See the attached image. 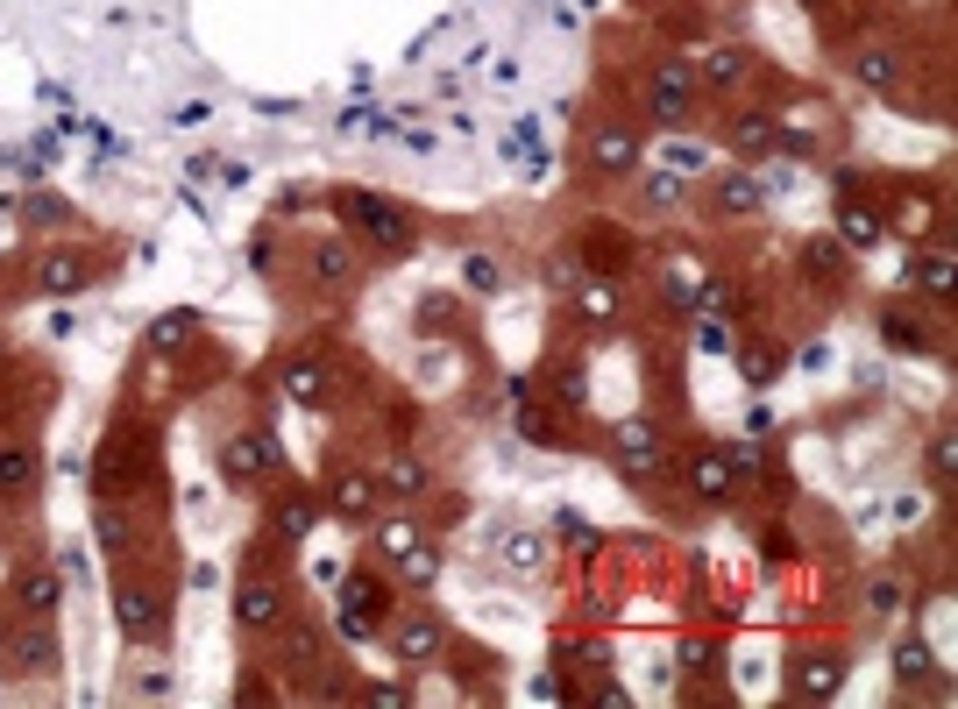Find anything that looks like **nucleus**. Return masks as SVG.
<instances>
[{
  "label": "nucleus",
  "instance_id": "17",
  "mask_svg": "<svg viewBox=\"0 0 958 709\" xmlns=\"http://www.w3.org/2000/svg\"><path fill=\"white\" fill-rule=\"evenodd\" d=\"M377 490H391L398 504H412V496H427V490H433V469H427V462H412V454H391V462L377 469Z\"/></svg>",
  "mask_w": 958,
  "mask_h": 709
},
{
  "label": "nucleus",
  "instance_id": "21",
  "mask_svg": "<svg viewBox=\"0 0 958 709\" xmlns=\"http://www.w3.org/2000/svg\"><path fill=\"white\" fill-rule=\"evenodd\" d=\"M688 71H696L703 86H717V92H724V86H739V79H745V50H739V43H711Z\"/></svg>",
  "mask_w": 958,
  "mask_h": 709
},
{
  "label": "nucleus",
  "instance_id": "10",
  "mask_svg": "<svg viewBox=\"0 0 958 709\" xmlns=\"http://www.w3.org/2000/svg\"><path fill=\"white\" fill-rule=\"evenodd\" d=\"M789 688H795V702H831L838 688H845V660H838V653H810V660H795Z\"/></svg>",
  "mask_w": 958,
  "mask_h": 709
},
{
  "label": "nucleus",
  "instance_id": "30",
  "mask_svg": "<svg viewBox=\"0 0 958 709\" xmlns=\"http://www.w3.org/2000/svg\"><path fill=\"white\" fill-rule=\"evenodd\" d=\"M880 341L902 348V355H930V334H923V319H916V313H880Z\"/></svg>",
  "mask_w": 958,
  "mask_h": 709
},
{
  "label": "nucleus",
  "instance_id": "3",
  "mask_svg": "<svg viewBox=\"0 0 958 709\" xmlns=\"http://www.w3.org/2000/svg\"><path fill=\"white\" fill-rule=\"evenodd\" d=\"M646 114H654L661 128H688V114H696V71H688L682 57L654 65V79H646Z\"/></svg>",
  "mask_w": 958,
  "mask_h": 709
},
{
  "label": "nucleus",
  "instance_id": "6",
  "mask_svg": "<svg viewBox=\"0 0 958 709\" xmlns=\"http://www.w3.org/2000/svg\"><path fill=\"white\" fill-rule=\"evenodd\" d=\"M391 646H398V660H405V667H427L440 646H448V624H440L433 610H405V618L391 624Z\"/></svg>",
  "mask_w": 958,
  "mask_h": 709
},
{
  "label": "nucleus",
  "instance_id": "24",
  "mask_svg": "<svg viewBox=\"0 0 958 709\" xmlns=\"http://www.w3.org/2000/svg\"><path fill=\"white\" fill-rule=\"evenodd\" d=\"M838 235H845V248H873V242H888V220L867 199H852V206H838Z\"/></svg>",
  "mask_w": 958,
  "mask_h": 709
},
{
  "label": "nucleus",
  "instance_id": "1",
  "mask_svg": "<svg viewBox=\"0 0 958 709\" xmlns=\"http://www.w3.org/2000/svg\"><path fill=\"white\" fill-rule=\"evenodd\" d=\"M334 206H341V220H349L362 242L383 248V256H405V248H412V220H405V206H398V199H377V191H341Z\"/></svg>",
  "mask_w": 958,
  "mask_h": 709
},
{
  "label": "nucleus",
  "instance_id": "5",
  "mask_svg": "<svg viewBox=\"0 0 958 709\" xmlns=\"http://www.w3.org/2000/svg\"><path fill=\"white\" fill-rule=\"evenodd\" d=\"M114 624H121V639H164V597L143 582H121L114 589Z\"/></svg>",
  "mask_w": 958,
  "mask_h": 709
},
{
  "label": "nucleus",
  "instance_id": "12",
  "mask_svg": "<svg viewBox=\"0 0 958 709\" xmlns=\"http://www.w3.org/2000/svg\"><path fill=\"white\" fill-rule=\"evenodd\" d=\"M313 525H320V496H313V490H284L277 504H271V532H277L284 546L313 540Z\"/></svg>",
  "mask_w": 958,
  "mask_h": 709
},
{
  "label": "nucleus",
  "instance_id": "45",
  "mask_svg": "<svg viewBox=\"0 0 958 709\" xmlns=\"http://www.w3.org/2000/svg\"><path fill=\"white\" fill-rule=\"evenodd\" d=\"M313 646H320V631H313V624H292V631H284V660H292V667H299V660H313Z\"/></svg>",
  "mask_w": 958,
  "mask_h": 709
},
{
  "label": "nucleus",
  "instance_id": "46",
  "mask_svg": "<svg viewBox=\"0 0 958 709\" xmlns=\"http://www.w3.org/2000/svg\"><path fill=\"white\" fill-rule=\"evenodd\" d=\"M334 610H341V603H334ZM334 631H341L349 646H370V639H377V624H370V618H355V610H341V618H334Z\"/></svg>",
  "mask_w": 958,
  "mask_h": 709
},
{
  "label": "nucleus",
  "instance_id": "40",
  "mask_svg": "<svg viewBox=\"0 0 958 709\" xmlns=\"http://www.w3.org/2000/svg\"><path fill=\"white\" fill-rule=\"evenodd\" d=\"M923 469H930V483H945V490H951V475H958V440H951V433H937V440H930Z\"/></svg>",
  "mask_w": 958,
  "mask_h": 709
},
{
  "label": "nucleus",
  "instance_id": "37",
  "mask_svg": "<svg viewBox=\"0 0 958 709\" xmlns=\"http://www.w3.org/2000/svg\"><path fill=\"white\" fill-rule=\"evenodd\" d=\"M313 270L328 277V284H349V277H355V256H349V242H328V248H313Z\"/></svg>",
  "mask_w": 958,
  "mask_h": 709
},
{
  "label": "nucleus",
  "instance_id": "23",
  "mask_svg": "<svg viewBox=\"0 0 958 709\" xmlns=\"http://www.w3.org/2000/svg\"><path fill=\"white\" fill-rule=\"evenodd\" d=\"M391 561H398V582H405L412 589V597H433V582H440V553L433 546H405V553H391Z\"/></svg>",
  "mask_w": 958,
  "mask_h": 709
},
{
  "label": "nucleus",
  "instance_id": "2",
  "mask_svg": "<svg viewBox=\"0 0 958 709\" xmlns=\"http://www.w3.org/2000/svg\"><path fill=\"white\" fill-rule=\"evenodd\" d=\"M610 454H618V469L632 475V483H661L667 475V433L654 426V418H625V426L610 433Z\"/></svg>",
  "mask_w": 958,
  "mask_h": 709
},
{
  "label": "nucleus",
  "instance_id": "33",
  "mask_svg": "<svg viewBox=\"0 0 958 709\" xmlns=\"http://www.w3.org/2000/svg\"><path fill=\"white\" fill-rule=\"evenodd\" d=\"M462 292L497 298V292H505V263H497V256H469V263H462Z\"/></svg>",
  "mask_w": 958,
  "mask_h": 709
},
{
  "label": "nucleus",
  "instance_id": "9",
  "mask_svg": "<svg viewBox=\"0 0 958 709\" xmlns=\"http://www.w3.org/2000/svg\"><path fill=\"white\" fill-rule=\"evenodd\" d=\"M639 157H646V142L632 136V128H597V136H589V164L604 170V178H625V170H639Z\"/></svg>",
  "mask_w": 958,
  "mask_h": 709
},
{
  "label": "nucleus",
  "instance_id": "42",
  "mask_svg": "<svg viewBox=\"0 0 958 709\" xmlns=\"http://www.w3.org/2000/svg\"><path fill=\"white\" fill-rule=\"evenodd\" d=\"M519 433L532 440V447H554V440H561V426H554L540 405H526V412H519Z\"/></svg>",
  "mask_w": 958,
  "mask_h": 709
},
{
  "label": "nucleus",
  "instance_id": "11",
  "mask_svg": "<svg viewBox=\"0 0 958 709\" xmlns=\"http://www.w3.org/2000/svg\"><path fill=\"white\" fill-rule=\"evenodd\" d=\"M732 469H724V447H696L688 454V496L696 504H732Z\"/></svg>",
  "mask_w": 958,
  "mask_h": 709
},
{
  "label": "nucleus",
  "instance_id": "35",
  "mask_svg": "<svg viewBox=\"0 0 958 709\" xmlns=\"http://www.w3.org/2000/svg\"><path fill=\"white\" fill-rule=\"evenodd\" d=\"M92 540H100L107 553H121V546H128V519H121V504H92Z\"/></svg>",
  "mask_w": 958,
  "mask_h": 709
},
{
  "label": "nucleus",
  "instance_id": "8",
  "mask_svg": "<svg viewBox=\"0 0 958 709\" xmlns=\"http://www.w3.org/2000/svg\"><path fill=\"white\" fill-rule=\"evenodd\" d=\"M711 199H717L724 220H753V214H766V178H753V170H724V178L711 185Z\"/></svg>",
  "mask_w": 958,
  "mask_h": 709
},
{
  "label": "nucleus",
  "instance_id": "22",
  "mask_svg": "<svg viewBox=\"0 0 958 709\" xmlns=\"http://www.w3.org/2000/svg\"><path fill=\"white\" fill-rule=\"evenodd\" d=\"M341 610H355V618L383 624V610H391V589H383L377 574H349V582H341Z\"/></svg>",
  "mask_w": 958,
  "mask_h": 709
},
{
  "label": "nucleus",
  "instance_id": "4",
  "mask_svg": "<svg viewBox=\"0 0 958 709\" xmlns=\"http://www.w3.org/2000/svg\"><path fill=\"white\" fill-rule=\"evenodd\" d=\"M271 469H277V447H271L263 433H227V440H221V475H227L235 490H256Z\"/></svg>",
  "mask_w": 958,
  "mask_h": 709
},
{
  "label": "nucleus",
  "instance_id": "39",
  "mask_svg": "<svg viewBox=\"0 0 958 709\" xmlns=\"http://www.w3.org/2000/svg\"><path fill=\"white\" fill-rule=\"evenodd\" d=\"M711 157H717V149H703V142H661V164L675 170V178H682V170H711Z\"/></svg>",
  "mask_w": 958,
  "mask_h": 709
},
{
  "label": "nucleus",
  "instance_id": "50",
  "mask_svg": "<svg viewBox=\"0 0 958 709\" xmlns=\"http://www.w3.org/2000/svg\"><path fill=\"white\" fill-rule=\"evenodd\" d=\"M65 214H71L65 199H29V220H36V227H57V220H65Z\"/></svg>",
  "mask_w": 958,
  "mask_h": 709
},
{
  "label": "nucleus",
  "instance_id": "51",
  "mask_svg": "<svg viewBox=\"0 0 958 709\" xmlns=\"http://www.w3.org/2000/svg\"><path fill=\"white\" fill-rule=\"evenodd\" d=\"M802 8H831V0H802Z\"/></svg>",
  "mask_w": 958,
  "mask_h": 709
},
{
  "label": "nucleus",
  "instance_id": "15",
  "mask_svg": "<svg viewBox=\"0 0 958 709\" xmlns=\"http://www.w3.org/2000/svg\"><path fill=\"white\" fill-rule=\"evenodd\" d=\"M92 284V263L86 256H50V263H36V292L43 298H79Z\"/></svg>",
  "mask_w": 958,
  "mask_h": 709
},
{
  "label": "nucleus",
  "instance_id": "44",
  "mask_svg": "<svg viewBox=\"0 0 958 709\" xmlns=\"http://www.w3.org/2000/svg\"><path fill=\"white\" fill-rule=\"evenodd\" d=\"M696 348H703V355H732V327H724L717 313H703V327H696Z\"/></svg>",
  "mask_w": 958,
  "mask_h": 709
},
{
  "label": "nucleus",
  "instance_id": "48",
  "mask_svg": "<svg viewBox=\"0 0 958 709\" xmlns=\"http://www.w3.org/2000/svg\"><path fill=\"white\" fill-rule=\"evenodd\" d=\"M540 277L554 284V292H575V277H583V263H575V256H554V263H547Z\"/></svg>",
  "mask_w": 958,
  "mask_h": 709
},
{
  "label": "nucleus",
  "instance_id": "47",
  "mask_svg": "<svg viewBox=\"0 0 958 709\" xmlns=\"http://www.w3.org/2000/svg\"><path fill=\"white\" fill-rule=\"evenodd\" d=\"M774 370H781V355H766V348H745V383H774Z\"/></svg>",
  "mask_w": 958,
  "mask_h": 709
},
{
  "label": "nucleus",
  "instance_id": "41",
  "mask_svg": "<svg viewBox=\"0 0 958 709\" xmlns=\"http://www.w3.org/2000/svg\"><path fill=\"white\" fill-rule=\"evenodd\" d=\"M902 597H909L902 574H873V582H867V610H880V618H888V610H902Z\"/></svg>",
  "mask_w": 958,
  "mask_h": 709
},
{
  "label": "nucleus",
  "instance_id": "18",
  "mask_svg": "<svg viewBox=\"0 0 958 709\" xmlns=\"http://www.w3.org/2000/svg\"><path fill=\"white\" fill-rule=\"evenodd\" d=\"M951 277H958V256H951V242L945 248H923V256L909 263V284L923 298H951Z\"/></svg>",
  "mask_w": 958,
  "mask_h": 709
},
{
  "label": "nucleus",
  "instance_id": "27",
  "mask_svg": "<svg viewBox=\"0 0 958 709\" xmlns=\"http://www.w3.org/2000/svg\"><path fill=\"white\" fill-rule=\"evenodd\" d=\"M497 561H505L511 574H540L547 568V540L540 532H505V540H497Z\"/></svg>",
  "mask_w": 958,
  "mask_h": 709
},
{
  "label": "nucleus",
  "instance_id": "19",
  "mask_svg": "<svg viewBox=\"0 0 958 709\" xmlns=\"http://www.w3.org/2000/svg\"><path fill=\"white\" fill-rule=\"evenodd\" d=\"M575 313H583L589 327H610V319H618V284L610 277H575Z\"/></svg>",
  "mask_w": 958,
  "mask_h": 709
},
{
  "label": "nucleus",
  "instance_id": "20",
  "mask_svg": "<svg viewBox=\"0 0 958 709\" xmlns=\"http://www.w3.org/2000/svg\"><path fill=\"white\" fill-rule=\"evenodd\" d=\"M36 475H43V454L29 440H0V490H36Z\"/></svg>",
  "mask_w": 958,
  "mask_h": 709
},
{
  "label": "nucleus",
  "instance_id": "16",
  "mask_svg": "<svg viewBox=\"0 0 958 709\" xmlns=\"http://www.w3.org/2000/svg\"><path fill=\"white\" fill-rule=\"evenodd\" d=\"M774 136H781L774 107H745L732 121V149H739V157H774Z\"/></svg>",
  "mask_w": 958,
  "mask_h": 709
},
{
  "label": "nucleus",
  "instance_id": "28",
  "mask_svg": "<svg viewBox=\"0 0 958 709\" xmlns=\"http://www.w3.org/2000/svg\"><path fill=\"white\" fill-rule=\"evenodd\" d=\"M377 496H383V490H377V475H341V483H334V511L362 525V519L377 511Z\"/></svg>",
  "mask_w": 958,
  "mask_h": 709
},
{
  "label": "nucleus",
  "instance_id": "49",
  "mask_svg": "<svg viewBox=\"0 0 958 709\" xmlns=\"http://www.w3.org/2000/svg\"><path fill=\"white\" fill-rule=\"evenodd\" d=\"M646 199H654V206H675V199H682L675 170H654V178H646Z\"/></svg>",
  "mask_w": 958,
  "mask_h": 709
},
{
  "label": "nucleus",
  "instance_id": "34",
  "mask_svg": "<svg viewBox=\"0 0 958 709\" xmlns=\"http://www.w3.org/2000/svg\"><path fill=\"white\" fill-rule=\"evenodd\" d=\"M930 667H937V660H930V646H923V639H909L902 653H895V681H902V688H923V681H930Z\"/></svg>",
  "mask_w": 958,
  "mask_h": 709
},
{
  "label": "nucleus",
  "instance_id": "43",
  "mask_svg": "<svg viewBox=\"0 0 958 709\" xmlns=\"http://www.w3.org/2000/svg\"><path fill=\"white\" fill-rule=\"evenodd\" d=\"M412 540H419L412 519H383V525H377V553H405Z\"/></svg>",
  "mask_w": 958,
  "mask_h": 709
},
{
  "label": "nucleus",
  "instance_id": "13",
  "mask_svg": "<svg viewBox=\"0 0 958 709\" xmlns=\"http://www.w3.org/2000/svg\"><path fill=\"white\" fill-rule=\"evenodd\" d=\"M57 597H65V574H57L50 561H29L22 574H14V603H22L29 618H50Z\"/></svg>",
  "mask_w": 958,
  "mask_h": 709
},
{
  "label": "nucleus",
  "instance_id": "26",
  "mask_svg": "<svg viewBox=\"0 0 958 709\" xmlns=\"http://www.w3.org/2000/svg\"><path fill=\"white\" fill-rule=\"evenodd\" d=\"M8 660H14V674H57V639L50 631H22L8 646Z\"/></svg>",
  "mask_w": 958,
  "mask_h": 709
},
{
  "label": "nucleus",
  "instance_id": "7",
  "mask_svg": "<svg viewBox=\"0 0 958 709\" xmlns=\"http://www.w3.org/2000/svg\"><path fill=\"white\" fill-rule=\"evenodd\" d=\"M235 624L242 631H277L284 624V589L271 582V574H248V582L235 589Z\"/></svg>",
  "mask_w": 958,
  "mask_h": 709
},
{
  "label": "nucleus",
  "instance_id": "36",
  "mask_svg": "<svg viewBox=\"0 0 958 709\" xmlns=\"http://www.w3.org/2000/svg\"><path fill=\"white\" fill-rule=\"evenodd\" d=\"M930 220H937V206L923 199V191H916V199H902V206H895V235H930Z\"/></svg>",
  "mask_w": 958,
  "mask_h": 709
},
{
  "label": "nucleus",
  "instance_id": "32",
  "mask_svg": "<svg viewBox=\"0 0 958 709\" xmlns=\"http://www.w3.org/2000/svg\"><path fill=\"white\" fill-rule=\"evenodd\" d=\"M724 469H732V483H760V475H766L760 440H724Z\"/></svg>",
  "mask_w": 958,
  "mask_h": 709
},
{
  "label": "nucleus",
  "instance_id": "31",
  "mask_svg": "<svg viewBox=\"0 0 958 709\" xmlns=\"http://www.w3.org/2000/svg\"><path fill=\"white\" fill-rule=\"evenodd\" d=\"M802 263H810V277L817 284H831V292H845V248H838V242H810V248H802Z\"/></svg>",
  "mask_w": 958,
  "mask_h": 709
},
{
  "label": "nucleus",
  "instance_id": "14",
  "mask_svg": "<svg viewBox=\"0 0 958 709\" xmlns=\"http://www.w3.org/2000/svg\"><path fill=\"white\" fill-rule=\"evenodd\" d=\"M852 79L867 86V92H895V86H902V50L859 43V50H852Z\"/></svg>",
  "mask_w": 958,
  "mask_h": 709
},
{
  "label": "nucleus",
  "instance_id": "25",
  "mask_svg": "<svg viewBox=\"0 0 958 709\" xmlns=\"http://www.w3.org/2000/svg\"><path fill=\"white\" fill-rule=\"evenodd\" d=\"M192 334H199V313H185V305H170V313L149 319V348H157V355H178Z\"/></svg>",
  "mask_w": 958,
  "mask_h": 709
},
{
  "label": "nucleus",
  "instance_id": "29",
  "mask_svg": "<svg viewBox=\"0 0 958 709\" xmlns=\"http://www.w3.org/2000/svg\"><path fill=\"white\" fill-rule=\"evenodd\" d=\"M284 391H292V405H320V397H328V362L299 355L292 370H284Z\"/></svg>",
  "mask_w": 958,
  "mask_h": 709
},
{
  "label": "nucleus",
  "instance_id": "38",
  "mask_svg": "<svg viewBox=\"0 0 958 709\" xmlns=\"http://www.w3.org/2000/svg\"><path fill=\"white\" fill-rule=\"evenodd\" d=\"M547 391L561 397V405H589V376L575 370V362H561V370H547Z\"/></svg>",
  "mask_w": 958,
  "mask_h": 709
}]
</instances>
